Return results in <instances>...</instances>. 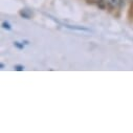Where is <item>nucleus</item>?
Here are the masks:
<instances>
[{"label": "nucleus", "instance_id": "1", "mask_svg": "<svg viewBox=\"0 0 133 133\" xmlns=\"http://www.w3.org/2000/svg\"><path fill=\"white\" fill-rule=\"evenodd\" d=\"M106 4L110 10H121L125 5V0H106Z\"/></svg>", "mask_w": 133, "mask_h": 133}, {"label": "nucleus", "instance_id": "2", "mask_svg": "<svg viewBox=\"0 0 133 133\" xmlns=\"http://www.w3.org/2000/svg\"><path fill=\"white\" fill-rule=\"evenodd\" d=\"M19 14H20L21 17H23V18H25V19H30V18H31V13H30L28 10H26V9H22V10L19 12Z\"/></svg>", "mask_w": 133, "mask_h": 133}, {"label": "nucleus", "instance_id": "3", "mask_svg": "<svg viewBox=\"0 0 133 133\" xmlns=\"http://www.w3.org/2000/svg\"><path fill=\"white\" fill-rule=\"evenodd\" d=\"M2 27L5 28V29H8V30H11V25L8 22H2Z\"/></svg>", "mask_w": 133, "mask_h": 133}, {"label": "nucleus", "instance_id": "4", "mask_svg": "<svg viewBox=\"0 0 133 133\" xmlns=\"http://www.w3.org/2000/svg\"><path fill=\"white\" fill-rule=\"evenodd\" d=\"M15 69L18 70V71H22L24 69V66H22V65H15Z\"/></svg>", "mask_w": 133, "mask_h": 133}, {"label": "nucleus", "instance_id": "5", "mask_svg": "<svg viewBox=\"0 0 133 133\" xmlns=\"http://www.w3.org/2000/svg\"><path fill=\"white\" fill-rule=\"evenodd\" d=\"M15 46H17L18 48H23L24 45L23 44H19V42H15Z\"/></svg>", "mask_w": 133, "mask_h": 133}, {"label": "nucleus", "instance_id": "6", "mask_svg": "<svg viewBox=\"0 0 133 133\" xmlns=\"http://www.w3.org/2000/svg\"><path fill=\"white\" fill-rule=\"evenodd\" d=\"M131 1H132V2H133V0H131Z\"/></svg>", "mask_w": 133, "mask_h": 133}]
</instances>
